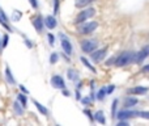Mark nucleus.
I'll return each mask as SVG.
<instances>
[{"label": "nucleus", "mask_w": 149, "mask_h": 126, "mask_svg": "<svg viewBox=\"0 0 149 126\" xmlns=\"http://www.w3.org/2000/svg\"><path fill=\"white\" fill-rule=\"evenodd\" d=\"M68 77H70V79H71V80L76 79V77H77L76 72H74V71H73V70H68Z\"/></svg>", "instance_id": "nucleus-24"}, {"label": "nucleus", "mask_w": 149, "mask_h": 126, "mask_svg": "<svg viewBox=\"0 0 149 126\" xmlns=\"http://www.w3.org/2000/svg\"><path fill=\"white\" fill-rule=\"evenodd\" d=\"M51 85L54 88H58V89H64L65 88L64 80H63V77L59 76V75H55V76L51 77Z\"/></svg>", "instance_id": "nucleus-5"}, {"label": "nucleus", "mask_w": 149, "mask_h": 126, "mask_svg": "<svg viewBox=\"0 0 149 126\" xmlns=\"http://www.w3.org/2000/svg\"><path fill=\"white\" fill-rule=\"evenodd\" d=\"M148 55H149V47H144L140 53H137V55H135L134 61H136V62H141V61H144V58L148 57Z\"/></svg>", "instance_id": "nucleus-9"}, {"label": "nucleus", "mask_w": 149, "mask_h": 126, "mask_svg": "<svg viewBox=\"0 0 149 126\" xmlns=\"http://www.w3.org/2000/svg\"><path fill=\"white\" fill-rule=\"evenodd\" d=\"M119 125H120V126H124V125H128V122H124V121H122V122H119Z\"/></svg>", "instance_id": "nucleus-33"}, {"label": "nucleus", "mask_w": 149, "mask_h": 126, "mask_svg": "<svg viewBox=\"0 0 149 126\" xmlns=\"http://www.w3.org/2000/svg\"><path fill=\"white\" fill-rule=\"evenodd\" d=\"M49 41H50V45H51V46L55 44V42H54L55 38H54V36H52V34H49Z\"/></svg>", "instance_id": "nucleus-28"}, {"label": "nucleus", "mask_w": 149, "mask_h": 126, "mask_svg": "<svg viewBox=\"0 0 149 126\" xmlns=\"http://www.w3.org/2000/svg\"><path fill=\"white\" fill-rule=\"evenodd\" d=\"M137 103H139V100L135 97H127L126 101H124V106L126 108H132V106L137 105Z\"/></svg>", "instance_id": "nucleus-13"}, {"label": "nucleus", "mask_w": 149, "mask_h": 126, "mask_svg": "<svg viewBox=\"0 0 149 126\" xmlns=\"http://www.w3.org/2000/svg\"><path fill=\"white\" fill-rule=\"evenodd\" d=\"M30 4L33 5L34 8H37V7H38V3H37V0H30Z\"/></svg>", "instance_id": "nucleus-31"}, {"label": "nucleus", "mask_w": 149, "mask_h": 126, "mask_svg": "<svg viewBox=\"0 0 149 126\" xmlns=\"http://www.w3.org/2000/svg\"><path fill=\"white\" fill-rule=\"evenodd\" d=\"M20 89H21V91H22V92H24V93H28V89H26V88H25V87H22V85H20Z\"/></svg>", "instance_id": "nucleus-32"}, {"label": "nucleus", "mask_w": 149, "mask_h": 126, "mask_svg": "<svg viewBox=\"0 0 149 126\" xmlns=\"http://www.w3.org/2000/svg\"><path fill=\"white\" fill-rule=\"evenodd\" d=\"M116 106H118V100H114L113 101V106H111V114H113V118H115L116 117V114H115Z\"/></svg>", "instance_id": "nucleus-20"}, {"label": "nucleus", "mask_w": 149, "mask_h": 126, "mask_svg": "<svg viewBox=\"0 0 149 126\" xmlns=\"http://www.w3.org/2000/svg\"><path fill=\"white\" fill-rule=\"evenodd\" d=\"M5 76H7V80L10 83V84H15V79H13V76H12V74H10V70H9V67H5Z\"/></svg>", "instance_id": "nucleus-17"}, {"label": "nucleus", "mask_w": 149, "mask_h": 126, "mask_svg": "<svg viewBox=\"0 0 149 126\" xmlns=\"http://www.w3.org/2000/svg\"><path fill=\"white\" fill-rule=\"evenodd\" d=\"M60 37H62V47H63V50H64V53L67 55H71L72 54V45H71V42L68 41L63 34H60Z\"/></svg>", "instance_id": "nucleus-6"}, {"label": "nucleus", "mask_w": 149, "mask_h": 126, "mask_svg": "<svg viewBox=\"0 0 149 126\" xmlns=\"http://www.w3.org/2000/svg\"><path fill=\"white\" fill-rule=\"evenodd\" d=\"M54 4H55V7H54V13H56V12H58V8H59V0H54Z\"/></svg>", "instance_id": "nucleus-27"}, {"label": "nucleus", "mask_w": 149, "mask_h": 126, "mask_svg": "<svg viewBox=\"0 0 149 126\" xmlns=\"http://www.w3.org/2000/svg\"><path fill=\"white\" fill-rule=\"evenodd\" d=\"M8 39H9V37H8V34H4V37H3V47H7L8 45Z\"/></svg>", "instance_id": "nucleus-26"}, {"label": "nucleus", "mask_w": 149, "mask_h": 126, "mask_svg": "<svg viewBox=\"0 0 149 126\" xmlns=\"http://www.w3.org/2000/svg\"><path fill=\"white\" fill-rule=\"evenodd\" d=\"M58 62V54L56 53H54V54H51V57H50V63H56Z\"/></svg>", "instance_id": "nucleus-25"}, {"label": "nucleus", "mask_w": 149, "mask_h": 126, "mask_svg": "<svg viewBox=\"0 0 149 126\" xmlns=\"http://www.w3.org/2000/svg\"><path fill=\"white\" fill-rule=\"evenodd\" d=\"M18 101H20L21 105L25 108L26 106V96L25 95H18Z\"/></svg>", "instance_id": "nucleus-22"}, {"label": "nucleus", "mask_w": 149, "mask_h": 126, "mask_svg": "<svg viewBox=\"0 0 149 126\" xmlns=\"http://www.w3.org/2000/svg\"><path fill=\"white\" fill-rule=\"evenodd\" d=\"M136 116L145 118V120H149V112H136Z\"/></svg>", "instance_id": "nucleus-21"}, {"label": "nucleus", "mask_w": 149, "mask_h": 126, "mask_svg": "<svg viewBox=\"0 0 149 126\" xmlns=\"http://www.w3.org/2000/svg\"><path fill=\"white\" fill-rule=\"evenodd\" d=\"M119 120H127V118H131V117H136V112H134V111H122V112H119V114L118 116Z\"/></svg>", "instance_id": "nucleus-8"}, {"label": "nucleus", "mask_w": 149, "mask_h": 126, "mask_svg": "<svg viewBox=\"0 0 149 126\" xmlns=\"http://www.w3.org/2000/svg\"><path fill=\"white\" fill-rule=\"evenodd\" d=\"M97 46H98V42L95 39H86V41H82V44H81V49L84 53L95 51Z\"/></svg>", "instance_id": "nucleus-3"}, {"label": "nucleus", "mask_w": 149, "mask_h": 126, "mask_svg": "<svg viewBox=\"0 0 149 126\" xmlns=\"http://www.w3.org/2000/svg\"><path fill=\"white\" fill-rule=\"evenodd\" d=\"M106 55V49H100L95 50V53H92V59L93 62H101Z\"/></svg>", "instance_id": "nucleus-7"}, {"label": "nucleus", "mask_w": 149, "mask_h": 126, "mask_svg": "<svg viewBox=\"0 0 149 126\" xmlns=\"http://www.w3.org/2000/svg\"><path fill=\"white\" fill-rule=\"evenodd\" d=\"M94 1V0H76V3H74V5H76L77 8H85L86 5L92 4V3Z\"/></svg>", "instance_id": "nucleus-14"}, {"label": "nucleus", "mask_w": 149, "mask_h": 126, "mask_svg": "<svg viewBox=\"0 0 149 126\" xmlns=\"http://www.w3.org/2000/svg\"><path fill=\"white\" fill-rule=\"evenodd\" d=\"M45 24H46V26L49 29H54L55 26H56V20H55L54 16H47V17L45 18Z\"/></svg>", "instance_id": "nucleus-12"}, {"label": "nucleus", "mask_w": 149, "mask_h": 126, "mask_svg": "<svg viewBox=\"0 0 149 126\" xmlns=\"http://www.w3.org/2000/svg\"><path fill=\"white\" fill-rule=\"evenodd\" d=\"M105 95H106V88H101L100 92H98L97 99H98V100H102V99L105 97Z\"/></svg>", "instance_id": "nucleus-23"}, {"label": "nucleus", "mask_w": 149, "mask_h": 126, "mask_svg": "<svg viewBox=\"0 0 149 126\" xmlns=\"http://www.w3.org/2000/svg\"><path fill=\"white\" fill-rule=\"evenodd\" d=\"M144 71H149V66H145L144 67Z\"/></svg>", "instance_id": "nucleus-35"}, {"label": "nucleus", "mask_w": 149, "mask_h": 126, "mask_svg": "<svg viewBox=\"0 0 149 126\" xmlns=\"http://www.w3.org/2000/svg\"><path fill=\"white\" fill-rule=\"evenodd\" d=\"M114 88H115V87H114V85H110V87H109L107 89H106V93H107V95H110V93L114 91Z\"/></svg>", "instance_id": "nucleus-29"}, {"label": "nucleus", "mask_w": 149, "mask_h": 126, "mask_svg": "<svg viewBox=\"0 0 149 126\" xmlns=\"http://www.w3.org/2000/svg\"><path fill=\"white\" fill-rule=\"evenodd\" d=\"M81 62H82V63H84V66H86V67H88V68H89V70H90V71H95V68H94V67H93V66H92V64H90V63H89V61H88V59H85V58H84V57H82V58H81Z\"/></svg>", "instance_id": "nucleus-19"}, {"label": "nucleus", "mask_w": 149, "mask_h": 126, "mask_svg": "<svg viewBox=\"0 0 149 126\" xmlns=\"http://www.w3.org/2000/svg\"><path fill=\"white\" fill-rule=\"evenodd\" d=\"M84 113L86 114L88 117H89V118H90V121H93V116H92V113H90V112L88 111V109H86V111H84Z\"/></svg>", "instance_id": "nucleus-30"}, {"label": "nucleus", "mask_w": 149, "mask_h": 126, "mask_svg": "<svg viewBox=\"0 0 149 126\" xmlns=\"http://www.w3.org/2000/svg\"><path fill=\"white\" fill-rule=\"evenodd\" d=\"M1 49H3V46H1V44H0V51H1Z\"/></svg>", "instance_id": "nucleus-36"}, {"label": "nucleus", "mask_w": 149, "mask_h": 126, "mask_svg": "<svg viewBox=\"0 0 149 126\" xmlns=\"http://www.w3.org/2000/svg\"><path fill=\"white\" fill-rule=\"evenodd\" d=\"M33 103H34V105H36V108H37V109H38V111H39V112H41V113H42V114H43V116H47V109H46V108H45V106H43V105H41V104H39V103H38V101H36V100H34V101H33Z\"/></svg>", "instance_id": "nucleus-16"}, {"label": "nucleus", "mask_w": 149, "mask_h": 126, "mask_svg": "<svg viewBox=\"0 0 149 126\" xmlns=\"http://www.w3.org/2000/svg\"><path fill=\"white\" fill-rule=\"evenodd\" d=\"M94 15H95V9H94V8H88V9H85V11H81V12L77 15L76 21H74V23H76V24H81V23H84V21H86L88 18L93 17Z\"/></svg>", "instance_id": "nucleus-2"}, {"label": "nucleus", "mask_w": 149, "mask_h": 126, "mask_svg": "<svg viewBox=\"0 0 149 126\" xmlns=\"http://www.w3.org/2000/svg\"><path fill=\"white\" fill-rule=\"evenodd\" d=\"M63 95H64V96H70V93H68V91H63Z\"/></svg>", "instance_id": "nucleus-34"}, {"label": "nucleus", "mask_w": 149, "mask_h": 126, "mask_svg": "<svg viewBox=\"0 0 149 126\" xmlns=\"http://www.w3.org/2000/svg\"><path fill=\"white\" fill-rule=\"evenodd\" d=\"M134 53L131 51H126V53H122L120 55H119L118 58H115V66L118 67H123L126 66V64L134 62Z\"/></svg>", "instance_id": "nucleus-1"}, {"label": "nucleus", "mask_w": 149, "mask_h": 126, "mask_svg": "<svg viewBox=\"0 0 149 126\" xmlns=\"http://www.w3.org/2000/svg\"><path fill=\"white\" fill-rule=\"evenodd\" d=\"M94 118H95V121H98L100 124H106V120H105V117H103V112H101V111L95 112Z\"/></svg>", "instance_id": "nucleus-15"}, {"label": "nucleus", "mask_w": 149, "mask_h": 126, "mask_svg": "<svg viewBox=\"0 0 149 126\" xmlns=\"http://www.w3.org/2000/svg\"><path fill=\"white\" fill-rule=\"evenodd\" d=\"M147 92H148V88L145 87H134L128 89V93H131V95H144Z\"/></svg>", "instance_id": "nucleus-10"}, {"label": "nucleus", "mask_w": 149, "mask_h": 126, "mask_svg": "<svg viewBox=\"0 0 149 126\" xmlns=\"http://www.w3.org/2000/svg\"><path fill=\"white\" fill-rule=\"evenodd\" d=\"M98 24L95 23V21H92V23H86L84 24L82 26H80V33L82 34H90L92 32H94L95 29H97Z\"/></svg>", "instance_id": "nucleus-4"}, {"label": "nucleus", "mask_w": 149, "mask_h": 126, "mask_svg": "<svg viewBox=\"0 0 149 126\" xmlns=\"http://www.w3.org/2000/svg\"><path fill=\"white\" fill-rule=\"evenodd\" d=\"M13 108H15V111H16V113H17V114H22V112H24L22 108H24V106L20 105V103H18V101H16V103H15Z\"/></svg>", "instance_id": "nucleus-18"}, {"label": "nucleus", "mask_w": 149, "mask_h": 126, "mask_svg": "<svg viewBox=\"0 0 149 126\" xmlns=\"http://www.w3.org/2000/svg\"><path fill=\"white\" fill-rule=\"evenodd\" d=\"M33 25H34V28L37 29V32H39V33H41L42 29H43V20H42L41 16H38V17L34 18V20H33Z\"/></svg>", "instance_id": "nucleus-11"}]
</instances>
